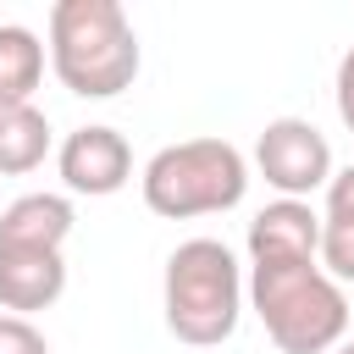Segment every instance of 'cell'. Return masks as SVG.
I'll use <instances>...</instances> for the list:
<instances>
[{"label": "cell", "mask_w": 354, "mask_h": 354, "mask_svg": "<svg viewBox=\"0 0 354 354\" xmlns=\"http://www.w3.org/2000/svg\"><path fill=\"white\" fill-rule=\"evenodd\" d=\"M138 33L116 0H55L50 6V66L77 100H116L138 77Z\"/></svg>", "instance_id": "obj_1"}, {"label": "cell", "mask_w": 354, "mask_h": 354, "mask_svg": "<svg viewBox=\"0 0 354 354\" xmlns=\"http://www.w3.org/2000/svg\"><path fill=\"white\" fill-rule=\"evenodd\" d=\"M249 310L282 354H332L348 337V293L321 271V260L249 266Z\"/></svg>", "instance_id": "obj_2"}, {"label": "cell", "mask_w": 354, "mask_h": 354, "mask_svg": "<svg viewBox=\"0 0 354 354\" xmlns=\"http://www.w3.org/2000/svg\"><path fill=\"white\" fill-rule=\"evenodd\" d=\"M243 271L221 238H188L166 254L160 277V310L166 332L188 348H216L238 332L243 315Z\"/></svg>", "instance_id": "obj_3"}, {"label": "cell", "mask_w": 354, "mask_h": 354, "mask_svg": "<svg viewBox=\"0 0 354 354\" xmlns=\"http://www.w3.org/2000/svg\"><path fill=\"white\" fill-rule=\"evenodd\" d=\"M138 188H144V205L166 221L221 216V210L243 205L249 160L227 138H183V144H166L149 155Z\"/></svg>", "instance_id": "obj_4"}, {"label": "cell", "mask_w": 354, "mask_h": 354, "mask_svg": "<svg viewBox=\"0 0 354 354\" xmlns=\"http://www.w3.org/2000/svg\"><path fill=\"white\" fill-rule=\"evenodd\" d=\"M254 171L277 188V199H310L332 183V144L304 116H277L254 138Z\"/></svg>", "instance_id": "obj_5"}, {"label": "cell", "mask_w": 354, "mask_h": 354, "mask_svg": "<svg viewBox=\"0 0 354 354\" xmlns=\"http://www.w3.org/2000/svg\"><path fill=\"white\" fill-rule=\"evenodd\" d=\"M55 171H61L66 194L105 199V194L127 188V177H133V149H127V138H122L116 127L88 122V127H77V133L61 138V149H55Z\"/></svg>", "instance_id": "obj_6"}, {"label": "cell", "mask_w": 354, "mask_h": 354, "mask_svg": "<svg viewBox=\"0 0 354 354\" xmlns=\"http://www.w3.org/2000/svg\"><path fill=\"white\" fill-rule=\"evenodd\" d=\"M321 260V216L310 199H271L249 221V266H293Z\"/></svg>", "instance_id": "obj_7"}, {"label": "cell", "mask_w": 354, "mask_h": 354, "mask_svg": "<svg viewBox=\"0 0 354 354\" xmlns=\"http://www.w3.org/2000/svg\"><path fill=\"white\" fill-rule=\"evenodd\" d=\"M66 293V254L61 249H0V310L33 315Z\"/></svg>", "instance_id": "obj_8"}, {"label": "cell", "mask_w": 354, "mask_h": 354, "mask_svg": "<svg viewBox=\"0 0 354 354\" xmlns=\"http://www.w3.org/2000/svg\"><path fill=\"white\" fill-rule=\"evenodd\" d=\"M72 221L77 210L66 194H22L0 210V249H66Z\"/></svg>", "instance_id": "obj_9"}, {"label": "cell", "mask_w": 354, "mask_h": 354, "mask_svg": "<svg viewBox=\"0 0 354 354\" xmlns=\"http://www.w3.org/2000/svg\"><path fill=\"white\" fill-rule=\"evenodd\" d=\"M44 55L50 44H39L33 28L0 22V105H33L44 83Z\"/></svg>", "instance_id": "obj_10"}, {"label": "cell", "mask_w": 354, "mask_h": 354, "mask_svg": "<svg viewBox=\"0 0 354 354\" xmlns=\"http://www.w3.org/2000/svg\"><path fill=\"white\" fill-rule=\"evenodd\" d=\"M50 155V116L39 105H0V177H28Z\"/></svg>", "instance_id": "obj_11"}, {"label": "cell", "mask_w": 354, "mask_h": 354, "mask_svg": "<svg viewBox=\"0 0 354 354\" xmlns=\"http://www.w3.org/2000/svg\"><path fill=\"white\" fill-rule=\"evenodd\" d=\"M321 271L354 282V216H321Z\"/></svg>", "instance_id": "obj_12"}, {"label": "cell", "mask_w": 354, "mask_h": 354, "mask_svg": "<svg viewBox=\"0 0 354 354\" xmlns=\"http://www.w3.org/2000/svg\"><path fill=\"white\" fill-rule=\"evenodd\" d=\"M0 354H50V343L28 315H6L0 310Z\"/></svg>", "instance_id": "obj_13"}, {"label": "cell", "mask_w": 354, "mask_h": 354, "mask_svg": "<svg viewBox=\"0 0 354 354\" xmlns=\"http://www.w3.org/2000/svg\"><path fill=\"white\" fill-rule=\"evenodd\" d=\"M332 94H337V116H343V127L354 133V44H348L343 61H337V83H332Z\"/></svg>", "instance_id": "obj_14"}, {"label": "cell", "mask_w": 354, "mask_h": 354, "mask_svg": "<svg viewBox=\"0 0 354 354\" xmlns=\"http://www.w3.org/2000/svg\"><path fill=\"white\" fill-rule=\"evenodd\" d=\"M326 216H354V166L332 171V183H326Z\"/></svg>", "instance_id": "obj_15"}, {"label": "cell", "mask_w": 354, "mask_h": 354, "mask_svg": "<svg viewBox=\"0 0 354 354\" xmlns=\"http://www.w3.org/2000/svg\"><path fill=\"white\" fill-rule=\"evenodd\" d=\"M332 354H354V337H343V343H337V348H332Z\"/></svg>", "instance_id": "obj_16"}]
</instances>
